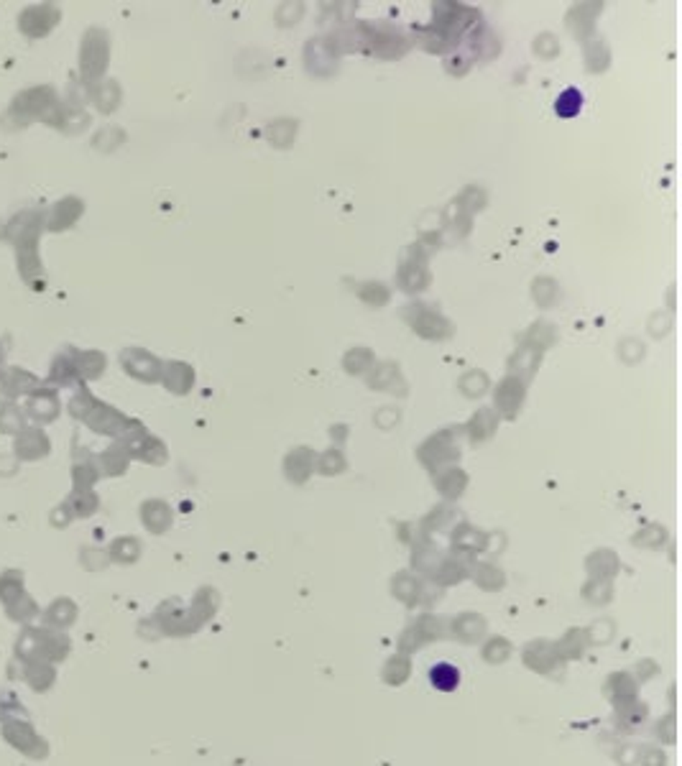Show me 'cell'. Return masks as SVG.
Here are the masks:
<instances>
[{
	"label": "cell",
	"instance_id": "cell-1",
	"mask_svg": "<svg viewBox=\"0 0 682 766\" xmlns=\"http://www.w3.org/2000/svg\"><path fill=\"white\" fill-rule=\"evenodd\" d=\"M430 683L442 692H452L460 684V672L452 665H437L430 669Z\"/></svg>",
	"mask_w": 682,
	"mask_h": 766
}]
</instances>
